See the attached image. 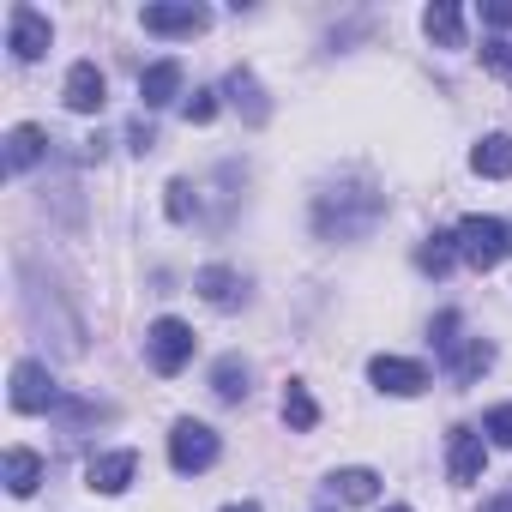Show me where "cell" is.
I'll return each mask as SVG.
<instances>
[{"label": "cell", "mask_w": 512, "mask_h": 512, "mask_svg": "<svg viewBox=\"0 0 512 512\" xmlns=\"http://www.w3.org/2000/svg\"><path fill=\"white\" fill-rule=\"evenodd\" d=\"M211 392H217V404H241L253 386H247V362L241 356H223L217 368H211Z\"/></svg>", "instance_id": "22"}, {"label": "cell", "mask_w": 512, "mask_h": 512, "mask_svg": "<svg viewBox=\"0 0 512 512\" xmlns=\"http://www.w3.org/2000/svg\"><path fill=\"white\" fill-rule=\"evenodd\" d=\"M470 169H476L482 181H506V175H512V133H488V139H476Z\"/></svg>", "instance_id": "19"}, {"label": "cell", "mask_w": 512, "mask_h": 512, "mask_svg": "<svg viewBox=\"0 0 512 512\" xmlns=\"http://www.w3.org/2000/svg\"><path fill=\"white\" fill-rule=\"evenodd\" d=\"M482 25H494V31H512V0H482Z\"/></svg>", "instance_id": "29"}, {"label": "cell", "mask_w": 512, "mask_h": 512, "mask_svg": "<svg viewBox=\"0 0 512 512\" xmlns=\"http://www.w3.org/2000/svg\"><path fill=\"white\" fill-rule=\"evenodd\" d=\"M145 356H151V368L169 380V374H181L187 362H193V326L187 320H175V314H163V320H151V332H145Z\"/></svg>", "instance_id": "4"}, {"label": "cell", "mask_w": 512, "mask_h": 512, "mask_svg": "<svg viewBox=\"0 0 512 512\" xmlns=\"http://www.w3.org/2000/svg\"><path fill=\"white\" fill-rule=\"evenodd\" d=\"M482 434H488L494 446H512V404H494V410L482 416Z\"/></svg>", "instance_id": "27"}, {"label": "cell", "mask_w": 512, "mask_h": 512, "mask_svg": "<svg viewBox=\"0 0 512 512\" xmlns=\"http://www.w3.org/2000/svg\"><path fill=\"white\" fill-rule=\"evenodd\" d=\"M482 464H488L482 434H476V428H452V434H446V476H452L458 488H470V482L482 476Z\"/></svg>", "instance_id": "11"}, {"label": "cell", "mask_w": 512, "mask_h": 512, "mask_svg": "<svg viewBox=\"0 0 512 512\" xmlns=\"http://www.w3.org/2000/svg\"><path fill=\"white\" fill-rule=\"evenodd\" d=\"M338 500H350V506H374L380 500V470H368V464H350V470H332V482H326Z\"/></svg>", "instance_id": "18"}, {"label": "cell", "mask_w": 512, "mask_h": 512, "mask_svg": "<svg viewBox=\"0 0 512 512\" xmlns=\"http://www.w3.org/2000/svg\"><path fill=\"white\" fill-rule=\"evenodd\" d=\"M163 193H169V199H163V211H169V223H187V217L199 211V187H193V181H169Z\"/></svg>", "instance_id": "25"}, {"label": "cell", "mask_w": 512, "mask_h": 512, "mask_svg": "<svg viewBox=\"0 0 512 512\" xmlns=\"http://www.w3.org/2000/svg\"><path fill=\"white\" fill-rule=\"evenodd\" d=\"M284 422H290L296 434H308V428L320 422V404H314V392H308L302 380H290V386H284Z\"/></svg>", "instance_id": "23"}, {"label": "cell", "mask_w": 512, "mask_h": 512, "mask_svg": "<svg viewBox=\"0 0 512 512\" xmlns=\"http://www.w3.org/2000/svg\"><path fill=\"white\" fill-rule=\"evenodd\" d=\"M127 145H133V151L145 157V151H157V133H151L145 121H133V127H127Z\"/></svg>", "instance_id": "30"}, {"label": "cell", "mask_w": 512, "mask_h": 512, "mask_svg": "<svg viewBox=\"0 0 512 512\" xmlns=\"http://www.w3.org/2000/svg\"><path fill=\"white\" fill-rule=\"evenodd\" d=\"M217 121V91H193L187 97V127H211Z\"/></svg>", "instance_id": "28"}, {"label": "cell", "mask_w": 512, "mask_h": 512, "mask_svg": "<svg viewBox=\"0 0 512 512\" xmlns=\"http://www.w3.org/2000/svg\"><path fill=\"white\" fill-rule=\"evenodd\" d=\"M488 362H494V344H488V338H464V344L446 356V380H452V386H470L476 374H488Z\"/></svg>", "instance_id": "17"}, {"label": "cell", "mask_w": 512, "mask_h": 512, "mask_svg": "<svg viewBox=\"0 0 512 512\" xmlns=\"http://www.w3.org/2000/svg\"><path fill=\"white\" fill-rule=\"evenodd\" d=\"M7 404L19 410V416H43V410H55L61 404V386H55V374L43 368V362H13V386H7Z\"/></svg>", "instance_id": "5"}, {"label": "cell", "mask_w": 512, "mask_h": 512, "mask_svg": "<svg viewBox=\"0 0 512 512\" xmlns=\"http://www.w3.org/2000/svg\"><path fill=\"white\" fill-rule=\"evenodd\" d=\"M175 91H181V61H151V67L139 73V103H145V109L175 103Z\"/></svg>", "instance_id": "16"}, {"label": "cell", "mask_w": 512, "mask_h": 512, "mask_svg": "<svg viewBox=\"0 0 512 512\" xmlns=\"http://www.w3.org/2000/svg\"><path fill=\"white\" fill-rule=\"evenodd\" d=\"M223 512H266V506H260V500H229Z\"/></svg>", "instance_id": "31"}, {"label": "cell", "mask_w": 512, "mask_h": 512, "mask_svg": "<svg viewBox=\"0 0 512 512\" xmlns=\"http://www.w3.org/2000/svg\"><path fill=\"white\" fill-rule=\"evenodd\" d=\"M217 452H223V440H217V428H211V422H193V416H181V422L169 428V464H175L181 476H199V470H211V464H217Z\"/></svg>", "instance_id": "3"}, {"label": "cell", "mask_w": 512, "mask_h": 512, "mask_svg": "<svg viewBox=\"0 0 512 512\" xmlns=\"http://www.w3.org/2000/svg\"><path fill=\"white\" fill-rule=\"evenodd\" d=\"M223 97L241 109V121L247 127H266L272 121V103H266V85L260 79H253L247 67H229V79H223Z\"/></svg>", "instance_id": "13"}, {"label": "cell", "mask_w": 512, "mask_h": 512, "mask_svg": "<svg viewBox=\"0 0 512 512\" xmlns=\"http://www.w3.org/2000/svg\"><path fill=\"white\" fill-rule=\"evenodd\" d=\"M458 260L470 266V272H494L506 253H512V241H506V223L500 217H488V211H470L458 229Z\"/></svg>", "instance_id": "2"}, {"label": "cell", "mask_w": 512, "mask_h": 512, "mask_svg": "<svg viewBox=\"0 0 512 512\" xmlns=\"http://www.w3.org/2000/svg\"><path fill=\"white\" fill-rule=\"evenodd\" d=\"M43 157H49V133H43V127L25 121V127L7 133V175H25V169H37Z\"/></svg>", "instance_id": "15"}, {"label": "cell", "mask_w": 512, "mask_h": 512, "mask_svg": "<svg viewBox=\"0 0 512 512\" xmlns=\"http://www.w3.org/2000/svg\"><path fill=\"white\" fill-rule=\"evenodd\" d=\"M368 380H374L380 392H392V398H416V392H428V368L410 362V356H374V362H368Z\"/></svg>", "instance_id": "9"}, {"label": "cell", "mask_w": 512, "mask_h": 512, "mask_svg": "<svg viewBox=\"0 0 512 512\" xmlns=\"http://www.w3.org/2000/svg\"><path fill=\"white\" fill-rule=\"evenodd\" d=\"M49 43H55V25L37 7H25V0L7 7V49H13V61H43Z\"/></svg>", "instance_id": "6"}, {"label": "cell", "mask_w": 512, "mask_h": 512, "mask_svg": "<svg viewBox=\"0 0 512 512\" xmlns=\"http://www.w3.org/2000/svg\"><path fill=\"white\" fill-rule=\"evenodd\" d=\"M482 512H512V494H500V500H488Z\"/></svg>", "instance_id": "32"}, {"label": "cell", "mask_w": 512, "mask_h": 512, "mask_svg": "<svg viewBox=\"0 0 512 512\" xmlns=\"http://www.w3.org/2000/svg\"><path fill=\"white\" fill-rule=\"evenodd\" d=\"M133 476H139V452H133V446H121V452H97V458L85 464V488H91V494H127Z\"/></svg>", "instance_id": "10"}, {"label": "cell", "mask_w": 512, "mask_h": 512, "mask_svg": "<svg viewBox=\"0 0 512 512\" xmlns=\"http://www.w3.org/2000/svg\"><path fill=\"white\" fill-rule=\"evenodd\" d=\"M422 31L434 49H464V13L452 7V0H434V7L422 13Z\"/></svg>", "instance_id": "20"}, {"label": "cell", "mask_w": 512, "mask_h": 512, "mask_svg": "<svg viewBox=\"0 0 512 512\" xmlns=\"http://www.w3.org/2000/svg\"><path fill=\"white\" fill-rule=\"evenodd\" d=\"M458 332H464V320H458V308H440V314H434V326H428V338H434V350H440V362H446V356H452V350L464 344Z\"/></svg>", "instance_id": "24"}, {"label": "cell", "mask_w": 512, "mask_h": 512, "mask_svg": "<svg viewBox=\"0 0 512 512\" xmlns=\"http://www.w3.org/2000/svg\"><path fill=\"white\" fill-rule=\"evenodd\" d=\"M482 67L512 85V37H488V43H482Z\"/></svg>", "instance_id": "26"}, {"label": "cell", "mask_w": 512, "mask_h": 512, "mask_svg": "<svg viewBox=\"0 0 512 512\" xmlns=\"http://www.w3.org/2000/svg\"><path fill=\"white\" fill-rule=\"evenodd\" d=\"M61 97H67L73 115H103V103H109V79H103V67H97V61H73Z\"/></svg>", "instance_id": "7"}, {"label": "cell", "mask_w": 512, "mask_h": 512, "mask_svg": "<svg viewBox=\"0 0 512 512\" xmlns=\"http://www.w3.org/2000/svg\"><path fill=\"white\" fill-rule=\"evenodd\" d=\"M139 25H145L151 37H199V31L211 25V13L193 7V0H181V7H145Z\"/></svg>", "instance_id": "12"}, {"label": "cell", "mask_w": 512, "mask_h": 512, "mask_svg": "<svg viewBox=\"0 0 512 512\" xmlns=\"http://www.w3.org/2000/svg\"><path fill=\"white\" fill-rule=\"evenodd\" d=\"M458 266V235H422V247H416V272L422 278H446Z\"/></svg>", "instance_id": "21"}, {"label": "cell", "mask_w": 512, "mask_h": 512, "mask_svg": "<svg viewBox=\"0 0 512 512\" xmlns=\"http://www.w3.org/2000/svg\"><path fill=\"white\" fill-rule=\"evenodd\" d=\"M0 476H7V494L31 500V494L43 488V458H37L31 446H7V458H0Z\"/></svg>", "instance_id": "14"}, {"label": "cell", "mask_w": 512, "mask_h": 512, "mask_svg": "<svg viewBox=\"0 0 512 512\" xmlns=\"http://www.w3.org/2000/svg\"><path fill=\"white\" fill-rule=\"evenodd\" d=\"M386 512H410V506H386Z\"/></svg>", "instance_id": "33"}, {"label": "cell", "mask_w": 512, "mask_h": 512, "mask_svg": "<svg viewBox=\"0 0 512 512\" xmlns=\"http://www.w3.org/2000/svg\"><path fill=\"white\" fill-rule=\"evenodd\" d=\"M506 241H512V229H506Z\"/></svg>", "instance_id": "34"}, {"label": "cell", "mask_w": 512, "mask_h": 512, "mask_svg": "<svg viewBox=\"0 0 512 512\" xmlns=\"http://www.w3.org/2000/svg\"><path fill=\"white\" fill-rule=\"evenodd\" d=\"M193 290H199V302H211L217 314L247 308V278H241L235 266H199V272H193Z\"/></svg>", "instance_id": "8"}, {"label": "cell", "mask_w": 512, "mask_h": 512, "mask_svg": "<svg viewBox=\"0 0 512 512\" xmlns=\"http://www.w3.org/2000/svg\"><path fill=\"white\" fill-rule=\"evenodd\" d=\"M380 217H386V193L362 175L332 181V187L314 193V235L320 241H362Z\"/></svg>", "instance_id": "1"}]
</instances>
